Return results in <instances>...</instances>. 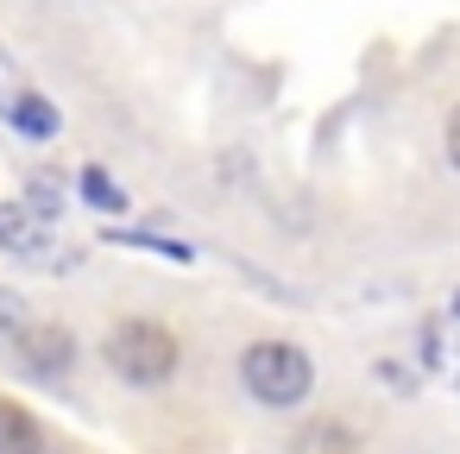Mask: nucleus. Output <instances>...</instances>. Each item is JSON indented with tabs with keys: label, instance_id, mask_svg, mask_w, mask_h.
I'll list each match as a JSON object with an SVG mask.
<instances>
[{
	"label": "nucleus",
	"instance_id": "obj_4",
	"mask_svg": "<svg viewBox=\"0 0 460 454\" xmlns=\"http://www.w3.org/2000/svg\"><path fill=\"white\" fill-rule=\"evenodd\" d=\"M13 360H20L26 372H39V378H58V372L76 366V341H70V328H58V322H26V334L13 341Z\"/></svg>",
	"mask_w": 460,
	"mask_h": 454
},
{
	"label": "nucleus",
	"instance_id": "obj_5",
	"mask_svg": "<svg viewBox=\"0 0 460 454\" xmlns=\"http://www.w3.org/2000/svg\"><path fill=\"white\" fill-rule=\"evenodd\" d=\"M0 454H45V429L32 410H20L13 397H0Z\"/></svg>",
	"mask_w": 460,
	"mask_h": 454
},
{
	"label": "nucleus",
	"instance_id": "obj_8",
	"mask_svg": "<svg viewBox=\"0 0 460 454\" xmlns=\"http://www.w3.org/2000/svg\"><path fill=\"white\" fill-rule=\"evenodd\" d=\"M76 190H83V202H89V209H102V215H127V190H120L108 171H95V165H89V171L76 177Z\"/></svg>",
	"mask_w": 460,
	"mask_h": 454
},
{
	"label": "nucleus",
	"instance_id": "obj_6",
	"mask_svg": "<svg viewBox=\"0 0 460 454\" xmlns=\"http://www.w3.org/2000/svg\"><path fill=\"white\" fill-rule=\"evenodd\" d=\"M290 454H359V435L341 423V416H322V423H303Z\"/></svg>",
	"mask_w": 460,
	"mask_h": 454
},
{
	"label": "nucleus",
	"instance_id": "obj_7",
	"mask_svg": "<svg viewBox=\"0 0 460 454\" xmlns=\"http://www.w3.org/2000/svg\"><path fill=\"white\" fill-rule=\"evenodd\" d=\"M7 114H13V127H20L26 139H58V127H64V120H58V108H51L45 95H13V102H7Z\"/></svg>",
	"mask_w": 460,
	"mask_h": 454
},
{
	"label": "nucleus",
	"instance_id": "obj_3",
	"mask_svg": "<svg viewBox=\"0 0 460 454\" xmlns=\"http://www.w3.org/2000/svg\"><path fill=\"white\" fill-rule=\"evenodd\" d=\"M0 253H13V259H26V265H64V246H58V234L26 209V202H0Z\"/></svg>",
	"mask_w": 460,
	"mask_h": 454
},
{
	"label": "nucleus",
	"instance_id": "obj_11",
	"mask_svg": "<svg viewBox=\"0 0 460 454\" xmlns=\"http://www.w3.org/2000/svg\"><path fill=\"white\" fill-rule=\"evenodd\" d=\"M441 152H447V165L460 171V108L447 114V133H441Z\"/></svg>",
	"mask_w": 460,
	"mask_h": 454
},
{
	"label": "nucleus",
	"instance_id": "obj_9",
	"mask_svg": "<svg viewBox=\"0 0 460 454\" xmlns=\"http://www.w3.org/2000/svg\"><path fill=\"white\" fill-rule=\"evenodd\" d=\"M26 322H32V309H26V297H20V290H7V284H0V353H13V341L26 334Z\"/></svg>",
	"mask_w": 460,
	"mask_h": 454
},
{
	"label": "nucleus",
	"instance_id": "obj_12",
	"mask_svg": "<svg viewBox=\"0 0 460 454\" xmlns=\"http://www.w3.org/2000/svg\"><path fill=\"white\" fill-rule=\"evenodd\" d=\"M454 322H460V290H454Z\"/></svg>",
	"mask_w": 460,
	"mask_h": 454
},
{
	"label": "nucleus",
	"instance_id": "obj_2",
	"mask_svg": "<svg viewBox=\"0 0 460 454\" xmlns=\"http://www.w3.org/2000/svg\"><path fill=\"white\" fill-rule=\"evenodd\" d=\"M102 353H108V366H114L127 385H164V378L177 372V334H171L164 322H146V316L108 328Z\"/></svg>",
	"mask_w": 460,
	"mask_h": 454
},
{
	"label": "nucleus",
	"instance_id": "obj_1",
	"mask_svg": "<svg viewBox=\"0 0 460 454\" xmlns=\"http://www.w3.org/2000/svg\"><path fill=\"white\" fill-rule=\"evenodd\" d=\"M240 385L265 410H296L315 391V366H309V353L296 341H252L240 353Z\"/></svg>",
	"mask_w": 460,
	"mask_h": 454
},
{
	"label": "nucleus",
	"instance_id": "obj_10",
	"mask_svg": "<svg viewBox=\"0 0 460 454\" xmlns=\"http://www.w3.org/2000/svg\"><path fill=\"white\" fill-rule=\"evenodd\" d=\"M26 209H32L39 221H51V215L64 209V183H58V177H32V183H26Z\"/></svg>",
	"mask_w": 460,
	"mask_h": 454
}]
</instances>
